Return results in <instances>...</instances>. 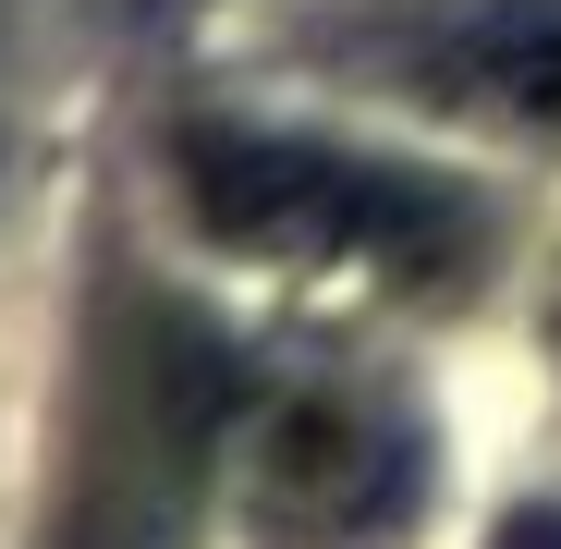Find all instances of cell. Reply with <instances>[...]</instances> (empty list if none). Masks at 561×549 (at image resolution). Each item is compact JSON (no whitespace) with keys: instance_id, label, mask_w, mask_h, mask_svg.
<instances>
[{"instance_id":"6da1fadb","label":"cell","mask_w":561,"mask_h":549,"mask_svg":"<svg viewBox=\"0 0 561 549\" xmlns=\"http://www.w3.org/2000/svg\"><path fill=\"white\" fill-rule=\"evenodd\" d=\"M232 427H244V391H232L220 330L183 318L171 294H111L99 354H85V403H73V477H61L49 549H183Z\"/></svg>"},{"instance_id":"7a4b0ae2","label":"cell","mask_w":561,"mask_h":549,"mask_svg":"<svg viewBox=\"0 0 561 549\" xmlns=\"http://www.w3.org/2000/svg\"><path fill=\"white\" fill-rule=\"evenodd\" d=\"M171 183L208 244L268 256V268H391V282H463L477 268V208L427 171L354 159L318 135L268 123H183Z\"/></svg>"},{"instance_id":"3957f363","label":"cell","mask_w":561,"mask_h":549,"mask_svg":"<svg viewBox=\"0 0 561 549\" xmlns=\"http://www.w3.org/2000/svg\"><path fill=\"white\" fill-rule=\"evenodd\" d=\"M232 477H244V513L280 549H354V537H379L415 501V439H403L391 403L294 379V391H256L244 403Z\"/></svg>"},{"instance_id":"277c9868","label":"cell","mask_w":561,"mask_h":549,"mask_svg":"<svg viewBox=\"0 0 561 549\" xmlns=\"http://www.w3.org/2000/svg\"><path fill=\"white\" fill-rule=\"evenodd\" d=\"M366 73L501 135H561V0H439L366 49Z\"/></svg>"},{"instance_id":"5b68a950","label":"cell","mask_w":561,"mask_h":549,"mask_svg":"<svg viewBox=\"0 0 561 549\" xmlns=\"http://www.w3.org/2000/svg\"><path fill=\"white\" fill-rule=\"evenodd\" d=\"M501 549H561V501H525V513L501 525Z\"/></svg>"}]
</instances>
